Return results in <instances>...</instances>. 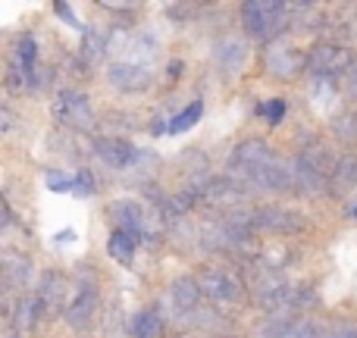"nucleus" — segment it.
Instances as JSON below:
<instances>
[{"mask_svg": "<svg viewBox=\"0 0 357 338\" xmlns=\"http://www.w3.org/2000/svg\"><path fill=\"white\" fill-rule=\"evenodd\" d=\"M229 167H232V172L245 176L248 182L260 185V188H279V191H282V188H289L291 178H295L289 172V167H285V163L279 160V157L273 154L264 141H257V138L241 141L238 148L232 151Z\"/></svg>", "mask_w": 357, "mask_h": 338, "instance_id": "f257e3e1", "label": "nucleus"}, {"mask_svg": "<svg viewBox=\"0 0 357 338\" xmlns=\"http://www.w3.org/2000/svg\"><path fill=\"white\" fill-rule=\"evenodd\" d=\"M285 3H276V0H248L241 3V22H245V31L254 38H270L273 31L282 22Z\"/></svg>", "mask_w": 357, "mask_h": 338, "instance_id": "f03ea898", "label": "nucleus"}, {"mask_svg": "<svg viewBox=\"0 0 357 338\" xmlns=\"http://www.w3.org/2000/svg\"><path fill=\"white\" fill-rule=\"evenodd\" d=\"M197 285H201L204 298L220 304V307H238L245 301V289L229 270H201Z\"/></svg>", "mask_w": 357, "mask_h": 338, "instance_id": "7ed1b4c3", "label": "nucleus"}, {"mask_svg": "<svg viewBox=\"0 0 357 338\" xmlns=\"http://www.w3.org/2000/svg\"><path fill=\"white\" fill-rule=\"evenodd\" d=\"M245 226L248 229H264V232H279V235H291L304 229V216L295 210L285 207H260L245 213Z\"/></svg>", "mask_w": 357, "mask_h": 338, "instance_id": "20e7f679", "label": "nucleus"}, {"mask_svg": "<svg viewBox=\"0 0 357 338\" xmlns=\"http://www.w3.org/2000/svg\"><path fill=\"white\" fill-rule=\"evenodd\" d=\"M351 66H354L351 54L345 47H339V44H320L307 56V72L317 75V79H333V75L345 72Z\"/></svg>", "mask_w": 357, "mask_h": 338, "instance_id": "39448f33", "label": "nucleus"}, {"mask_svg": "<svg viewBox=\"0 0 357 338\" xmlns=\"http://www.w3.org/2000/svg\"><path fill=\"white\" fill-rule=\"evenodd\" d=\"M197 197L204 203H213V207H235V203L248 201V188L238 185L235 178H210L197 188Z\"/></svg>", "mask_w": 357, "mask_h": 338, "instance_id": "423d86ee", "label": "nucleus"}, {"mask_svg": "<svg viewBox=\"0 0 357 338\" xmlns=\"http://www.w3.org/2000/svg\"><path fill=\"white\" fill-rule=\"evenodd\" d=\"M54 116L60 119L63 125H75V129H88L91 125V107H88V98L79 91H63L54 104Z\"/></svg>", "mask_w": 357, "mask_h": 338, "instance_id": "0eeeda50", "label": "nucleus"}, {"mask_svg": "<svg viewBox=\"0 0 357 338\" xmlns=\"http://www.w3.org/2000/svg\"><path fill=\"white\" fill-rule=\"evenodd\" d=\"M201 285H197V279H176L173 285H169V304H173V314L176 316H188L191 310H197V304H201Z\"/></svg>", "mask_w": 357, "mask_h": 338, "instance_id": "6e6552de", "label": "nucleus"}, {"mask_svg": "<svg viewBox=\"0 0 357 338\" xmlns=\"http://www.w3.org/2000/svg\"><path fill=\"white\" fill-rule=\"evenodd\" d=\"M94 307H98V291H94V285L91 282L79 285V289H75V295H73V304L66 307L69 326H85V323L91 320Z\"/></svg>", "mask_w": 357, "mask_h": 338, "instance_id": "1a4fd4ad", "label": "nucleus"}, {"mask_svg": "<svg viewBox=\"0 0 357 338\" xmlns=\"http://www.w3.org/2000/svg\"><path fill=\"white\" fill-rule=\"evenodd\" d=\"M110 82L123 91H142L151 82V69L135 66V63H116V66H110Z\"/></svg>", "mask_w": 357, "mask_h": 338, "instance_id": "9d476101", "label": "nucleus"}, {"mask_svg": "<svg viewBox=\"0 0 357 338\" xmlns=\"http://www.w3.org/2000/svg\"><path fill=\"white\" fill-rule=\"evenodd\" d=\"M301 66H307V60H301V56H298L295 50L282 47V44H273L270 54H266V69H270L273 75H282V79H291V75H295Z\"/></svg>", "mask_w": 357, "mask_h": 338, "instance_id": "9b49d317", "label": "nucleus"}, {"mask_svg": "<svg viewBox=\"0 0 357 338\" xmlns=\"http://www.w3.org/2000/svg\"><path fill=\"white\" fill-rule=\"evenodd\" d=\"M98 157L107 163V167H129L132 160L138 157V151L132 148L129 141H113V138H107V141H98Z\"/></svg>", "mask_w": 357, "mask_h": 338, "instance_id": "f8f14e48", "label": "nucleus"}, {"mask_svg": "<svg viewBox=\"0 0 357 338\" xmlns=\"http://www.w3.org/2000/svg\"><path fill=\"white\" fill-rule=\"evenodd\" d=\"M129 335L132 338H160L163 335V320L154 307H144L142 314H135L129 326Z\"/></svg>", "mask_w": 357, "mask_h": 338, "instance_id": "ddd939ff", "label": "nucleus"}, {"mask_svg": "<svg viewBox=\"0 0 357 338\" xmlns=\"http://www.w3.org/2000/svg\"><path fill=\"white\" fill-rule=\"evenodd\" d=\"M329 182H333L335 191H348L357 185V154H345L335 160L333 167V176H329Z\"/></svg>", "mask_w": 357, "mask_h": 338, "instance_id": "4468645a", "label": "nucleus"}, {"mask_svg": "<svg viewBox=\"0 0 357 338\" xmlns=\"http://www.w3.org/2000/svg\"><path fill=\"white\" fill-rule=\"evenodd\" d=\"M41 310H44L41 298H38V295H25L22 301L16 304V316H13V323H16L19 332H29V329H35V323H38V316H41Z\"/></svg>", "mask_w": 357, "mask_h": 338, "instance_id": "2eb2a0df", "label": "nucleus"}, {"mask_svg": "<svg viewBox=\"0 0 357 338\" xmlns=\"http://www.w3.org/2000/svg\"><path fill=\"white\" fill-rule=\"evenodd\" d=\"M110 213H113V220H116V222H123V232L138 235V232H144V229H148L144 213L135 207V203H129V201H126V203H113Z\"/></svg>", "mask_w": 357, "mask_h": 338, "instance_id": "dca6fc26", "label": "nucleus"}, {"mask_svg": "<svg viewBox=\"0 0 357 338\" xmlns=\"http://www.w3.org/2000/svg\"><path fill=\"white\" fill-rule=\"evenodd\" d=\"M110 257L119 260V263H129L132 254H135V235L132 232H123V229H116V232L110 235Z\"/></svg>", "mask_w": 357, "mask_h": 338, "instance_id": "f3484780", "label": "nucleus"}, {"mask_svg": "<svg viewBox=\"0 0 357 338\" xmlns=\"http://www.w3.org/2000/svg\"><path fill=\"white\" fill-rule=\"evenodd\" d=\"M320 326L310 320H295V323H279V329L270 338H317Z\"/></svg>", "mask_w": 357, "mask_h": 338, "instance_id": "a211bd4d", "label": "nucleus"}, {"mask_svg": "<svg viewBox=\"0 0 357 338\" xmlns=\"http://www.w3.org/2000/svg\"><path fill=\"white\" fill-rule=\"evenodd\" d=\"M201 110H204L201 100H195L188 110H182V113H178V116L173 119V123H169V132H185V129H191V125L201 119Z\"/></svg>", "mask_w": 357, "mask_h": 338, "instance_id": "6ab92c4d", "label": "nucleus"}, {"mask_svg": "<svg viewBox=\"0 0 357 338\" xmlns=\"http://www.w3.org/2000/svg\"><path fill=\"white\" fill-rule=\"evenodd\" d=\"M35 56H38L35 38H22V41H19V47H16V63L31 72V66H35Z\"/></svg>", "mask_w": 357, "mask_h": 338, "instance_id": "aec40b11", "label": "nucleus"}, {"mask_svg": "<svg viewBox=\"0 0 357 338\" xmlns=\"http://www.w3.org/2000/svg\"><path fill=\"white\" fill-rule=\"evenodd\" d=\"M241 54H245V50H241L238 41H226V44H220V54L216 56H220V63L226 69H235L241 63Z\"/></svg>", "mask_w": 357, "mask_h": 338, "instance_id": "412c9836", "label": "nucleus"}, {"mask_svg": "<svg viewBox=\"0 0 357 338\" xmlns=\"http://www.w3.org/2000/svg\"><path fill=\"white\" fill-rule=\"evenodd\" d=\"M25 279H29V263L6 257V285H19V282H25Z\"/></svg>", "mask_w": 357, "mask_h": 338, "instance_id": "4be33fe9", "label": "nucleus"}, {"mask_svg": "<svg viewBox=\"0 0 357 338\" xmlns=\"http://www.w3.org/2000/svg\"><path fill=\"white\" fill-rule=\"evenodd\" d=\"M47 185L54 191H66V188H75V182H69V178H63L60 172H47Z\"/></svg>", "mask_w": 357, "mask_h": 338, "instance_id": "5701e85b", "label": "nucleus"}, {"mask_svg": "<svg viewBox=\"0 0 357 338\" xmlns=\"http://www.w3.org/2000/svg\"><path fill=\"white\" fill-rule=\"evenodd\" d=\"M264 113L273 119V123H279V119H282V113H285V104H282V100H276V104L264 107Z\"/></svg>", "mask_w": 357, "mask_h": 338, "instance_id": "b1692460", "label": "nucleus"}, {"mask_svg": "<svg viewBox=\"0 0 357 338\" xmlns=\"http://www.w3.org/2000/svg\"><path fill=\"white\" fill-rule=\"evenodd\" d=\"M348 91H351V98H357V60H354V66L348 69Z\"/></svg>", "mask_w": 357, "mask_h": 338, "instance_id": "393cba45", "label": "nucleus"}, {"mask_svg": "<svg viewBox=\"0 0 357 338\" xmlns=\"http://www.w3.org/2000/svg\"><path fill=\"white\" fill-rule=\"evenodd\" d=\"M329 338H357V329L351 326V329H339L335 335H329Z\"/></svg>", "mask_w": 357, "mask_h": 338, "instance_id": "a878e982", "label": "nucleus"}, {"mask_svg": "<svg viewBox=\"0 0 357 338\" xmlns=\"http://www.w3.org/2000/svg\"><path fill=\"white\" fill-rule=\"evenodd\" d=\"M354 216H357V207H354Z\"/></svg>", "mask_w": 357, "mask_h": 338, "instance_id": "bb28decb", "label": "nucleus"}]
</instances>
